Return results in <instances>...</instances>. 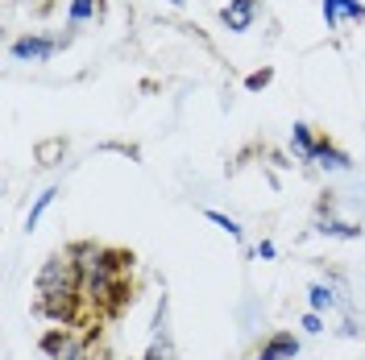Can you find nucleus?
Listing matches in <instances>:
<instances>
[{
    "mask_svg": "<svg viewBox=\"0 0 365 360\" xmlns=\"http://www.w3.org/2000/svg\"><path fill=\"white\" fill-rule=\"evenodd\" d=\"M71 261L79 270V294L83 307L100 319L120 315V307L129 302V273H133V253L113 248L104 240H71L67 245Z\"/></svg>",
    "mask_w": 365,
    "mask_h": 360,
    "instance_id": "1",
    "label": "nucleus"
},
{
    "mask_svg": "<svg viewBox=\"0 0 365 360\" xmlns=\"http://www.w3.org/2000/svg\"><path fill=\"white\" fill-rule=\"evenodd\" d=\"M34 302H38V315L50 319L54 327H75L83 319L88 307H83V294H79V270H75L67 248L50 253L42 265H38Z\"/></svg>",
    "mask_w": 365,
    "mask_h": 360,
    "instance_id": "2",
    "label": "nucleus"
},
{
    "mask_svg": "<svg viewBox=\"0 0 365 360\" xmlns=\"http://www.w3.org/2000/svg\"><path fill=\"white\" fill-rule=\"evenodd\" d=\"M71 42V33H42V29H25L9 42V58L13 63H25V67H42L50 63L63 46Z\"/></svg>",
    "mask_w": 365,
    "mask_h": 360,
    "instance_id": "3",
    "label": "nucleus"
},
{
    "mask_svg": "<svg viewBox=\"0 0 365 360\" xmlns=\"http://www.w3.org/2000/svg\"><path fill=\"white\" fill-rule=\"evenodd\" d=\"M141 360H179V348H175V336H170V302H166V294L154 307V323H150V339H145Z\"/></svg>",
    "mask_w": 365,
    "mask_h": 360,
    "instance_id": "4",
    "label": "nucleus"
},
{
    "mask_svg": "<svg viewBox=\"0 0 365 360\" xmlns=\"http://www.w3.org/2000/svg\"><path fill=\"white\" fill-rule=\"evenodd\" d=\"M319 17L328 33H353L365 25V0H319Z\"/></svg>",
    "mask_w": 365,
    "mask_h": 360,
    "instance_id": "5",
    "label": "nucleus"
},
{
    "mask_svg": "<svg viewBox=\"0 0 365 360\" xmlns=\"http://www.w3.org/2000/svg\"><path fill=\"white\" fill-rule=\"evenodd\" d=\"M312 232L324 236V240H361V224H353V220H341L336 211H332V199H324L316 207V216H312Z\"/></svg>",
    "mask_w": 365,
    "mask_h": 360,
    "instance_id": "6",
    "label": "nucleus"
},
{
    "mask_svg": "<svg viewBox=\"0 0 365 360\" xmlns=\"http://www.w3.org/2000/svg\"><path fill=\"white\" fill-rule=\"evenodd\" d=\"M303 352V336L291 327H274L270 336H262V344L253 348V360H299Z\"/></svg>",
    "mask_w": 365,
    "mask_h": 360,
    "instance_id": "7",
    "label": "nucleus"
},
{
    "mask_svg": "<svg viewBox=\"0 0 365 360\" xmlns=\"http://www.w3.org/2000/svg\"><path fill=\"white\" fill-rule=\"evenodd\" d=\"M38 348H42L46 360H88V344L75 336L71 327H50Z\"/></svg>",
    "mask_w": 365,
    "mask_h": 360,
    "instance_id": "8",
    "label": "nucleus"
},
{
    "mask_svg": "<svg viewBox=\"0 0 365 360\" xmlns=\"http://www.w3.org/2000/svg\"><path fill=\"white\" fill-rule=\"evenodd\" d=\"M262 17H266L262 0H225L220 4V25H225L228 33H250Z\"/></svg>",
    "mask_w": 365,
    "mask_h": 360,
    "instance_id": "9",
    "label": "nucleus"
},
{
    "mask_svg": "<svg viewBox=\"0 0 365 360\" xmlns=\"http://www.w3.org/2000/svg\"><path fill=\"white\" fill-rule=\"evenodd\" d=\"M319 141H324V133H316L307 120H295L291 133H287V149H291V158H295L299 166H312V162H316Z\"/></svg>",
    "mask_w": 365,
    "mask_h": 360,
    "instance_id": "10",
    "label": "nucleus"
},
{
    "mask_svg": "<svg viewBox=\"0 0 365 360\" xmlns=\"http://www.w3.org/2000/svg\"><path fill=\"white\" fill-rule=\"evenodd\" d=\"M312 170H319V174H349V170H353V158H349V149H341L332 137H324L319 149H316Z\"/></svg>",
    "mask_w": 365,
    "mask_h": 360,
    "instance_id": "11",
    "label": "nucleus"
},
{
    "mask_svg": "<svg viewBox=\"0 0 365 360\" xmlns=\"http://www.w3.org/2000/svg\"><path fill=\"white\" fill-rule=\"evenodd\" d=\"M104 17V0H67V29L71 33H83L91 25H100Z\"/></svg>",
    "mask_w": 365,
    "mask_h": 360,
    "instance_id": "12",
    "label": "nucleus"
},
{
    "mask_svg": "<svg viewBox=\"0 0 365 360\" xmlns=\"http://www.w3.org/2000/svg\"><path fill=\"white\" fill-rule=\"evenodd\" d=\"M63 195V186L58 182H50L46 191H38V199L29 203V211H25V232H38V224H42V216L54 207V199Z\"/></svg>",
    "mask_w": 365,
    "mask_h": 360,
    "instance_id": "13",
    "label": "nucleus"
},
{
    "mask_svg": "<svg viewBox=\"0 0 365 360\" xmlns=\"http://www.w3.org/2000/svg\"><path fill=\"white\" fill-rule=\"evenodd\" d=\"M204 220L220 228L232 245H245V228H241V220H237V216H228V211H220V207H204Z\"/></svg>",
    "mask_w": 365,
    "mask_h": 360,
    "instance_id": "14",
    "label": "nucleus"
},
{
    "mask_svg": "<svg viewBox=\"0 0 365 360\" xmlns=\"http://www.w3.org/2000/svg\"><path fill=\"white\" fill-rule=\"evenodd\" d=\"M324 332H328V315H319V311L299 315V336H324Z\"/></svg>",
    "mask_w": 365,
    "mask_h": 360,
    "instance_id": "15",
    "label": "nucleus"
},
{
    "mask_svg": "<svg viewBox=\"0 0 365 360\" xmlns=\"http://www.w3.org/2000/svg\"><path fill=\"white\" fill-rule=\"evenodd\" d=\"M274 83V67H257L245 75V91H266Z\"/></svg>",
    "mask_w": 365,
    "mask_h": 360,
    "instance_id": "16",
    "label": "nucleus"
},
{
    "mask_svg": "<svg viewBox=\"0 0 365 360\" xmlns=\"http://www.w3.org/2000/svg\"><path fill=\"white\" fill-rule=\"evenodd\" d=\"M58 154H67L63 141H42V145H38V162H42V166H54L50 158H58Z\"/></svg>",
    "mask_w": 365,
    "mask_h": 360,
    "instance_id": "17",
    "label": "nucleus"
},
{
    "mask_svg": "<svg viewBox=\"0 0 365 360\" xmlns=\"http://www.w3.org/2000/svg\"><path fill=\"white\" fill-rule=\"evenodd\" d=\"M253 261H278V245H274L270 236H262V240L253 245Z\"/></svg>",
    "mask_w": 365,
    "mask_h": 360,
    "instance_id": "18",
    "label": "nucleus"
},
{
    "mask_svg": "<svg viewBox=\"0 0 365 360\" xmlns=\"http://www.w3.org/2000/svg\"><path fill=\"white\" fill-rule=\"evenodd\" d=\"M162 4H170V9H187L191 0H162Z\"/></svg>",
    "mask_w": 365,
    "mask_h": 360,
    "instance_id": "19",
    "label": "nucleus"
}]
</instances>
